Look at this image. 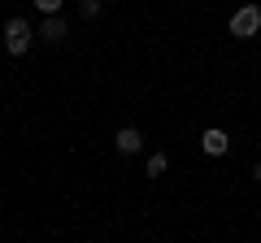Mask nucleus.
Segmentation results:
<instances>
[{
    "mask_svg": "<svg viewBox=\"0 0 261 243\" xmlns=\"http://www.w3.org/2000/svg\"><path fill=\"white\" fill-rule=\"evenodd\" d=\"M5 48H9V56H22L31 48V22L27 18H9L5 22Z\"/></svg>",
    "mask_w": 261,
    "mask_h": 243,
    "instance_id": "nucleus-1",
    "label": "nucleus"
},
{
    "mask_svg": "<svg viewBox=\"0 0 261 243\" xmlns=\"http://www.w3.org/2000/svg\"><path fill=\"white\" fill-rule=\"evenodd\" d=\"M39 35H44L48 44H61V39H65V18H44V26H39Z\"/></svg>",
    "mask_w": 261,
    "mask_h": 243,
    "instance_id": "nucleus-5",
    "label": "nucleus"
},
{
    "mask_svg": "<svg viewBox=\"0 0 261 243\" xmlns=\"http://www.w3.org/2000/svg\"><path fill=\"white\" fill-rule=\"evenodd\" d=\"M79 13H83V18H96V13H100V0H83V5H79Z\"/></svg>",
    "mask_w": 261,
    "mask_h": 243,
    "instance_id": "nucleus-8",
    "label": "nucleus"
},
{
    "mask_svg": "<svg viewBox=\"0 0 261 243\" xmlns=\"http://www.w3.org/2000/svg\"><path fill=\"white\" fill-rule=\"evenodd\" d=\"M252 178H257V183H261V161H257V165H252Z\"/></svg>",
    "mask_w": 261,
    "mask_h": 243,
    "instance_id": "nucleus-9",
    "label": "nucleus"
},
{
    "mask_svg": "<svg viewBox=\"0 0 261 243\" xmlns=\"http://www.w3.org/2000/svg\"><path fill=\"white\" fill-rule=\"evenodd\" d=\"M113 148H118L122 157H135V152H144V135L135 131V126H122V131L113 135Z\"/></svg>",
    "mask_w": 261,
    "mask_h": 243,
    "instance_id": "nucleus-3",
    "label": "nucleus"
},
{
    "mask_svg": "<svg viewBox=\"0 0 261 243\" xmlns=\"http://www.w3.org/2000/svg\"><path fill=\"white\" fill-rule=\"evenodd\" d=\"M200 148H205L209 157H226V148H231V135L218 131V126H209V131L200 135Z\"/></svg>",
    "mask_w": 261,
    "mask_h": 243,
    "instance_id": "nucleus-4",
    "label": "nucleus"
},
{
    "mask_svg": "<svg viewBox=\"0 0 261 243\" xmlns=\"http://www.w3.org/2000/svg\"><path fill=\"white\" fill-rule=\"evenodd\" d=\"M257 31H261V9H257V5L235 9V18H231V35H235V39H252Z\"/></svg>",
    "mask_w": 261,
    "mask_h": 243,
    "instance_id": "nucleus-2",
    "label": "nucleus"
},
{
    "mask_svg": "<svg viewBox=\"0 0 261 243\" xmlns=\"http://www.w3.org/2000/svg\"><path fill=\"white\" fill-rule=\"evenodd\" d=\"M31 5H35L44 18H61V5H65V0H31Z\"/></svg>",
    "mask_w": 261,
    "mask_h": 243,
    "instance_id": "nucleus-7",
    "label": "nucleus"
},
{
    "mask_svg": "<svg viewBox=\"0 0 261 243\" xmlns=\"http://www.w3.org/2000/svg\"><path fill=\"white\" fill-rule=\"evenodd\" d=\"M166 165H170L166 152H152V157H148V178H161V174H166Z\"/></svg>",
    "mask_w": 261,
    "mask_h": 243,
    "instance_id": "nucleus-6",
    "label": "nucleus"
}]
</instances>
